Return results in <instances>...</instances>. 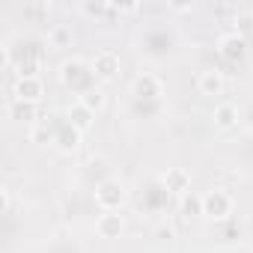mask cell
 I'll return each mask as SVG.
<instances>
[{
  "instance_id": "28",
  "label": "cell",
  "mask_w": 253,
  "mask_h": 253,
  "mask_svg": "<svg viewBox=\"0 0 253 253\" xmlns=\"http://www.w3.org/2000/svg\"><path fill=\"white\" fill-rule=\"evenodd\" d=\"M241 125H244V131L253 137V98L244 104V110H241Z\"/></svg>"
},
{
  "instance_id": "18",
  "label": "cell",
  "mask_w": 253,
  "mask_h": 253,
  "mask_svg": "<svg viewBox=\"0 0 253 253\" xmlns=\"http://www.w3.org/2000/svg\"><path fill=\"white\" fill-rule=\"evenodd\" d=\"M113 173H110V164L104 161V158H98V155H92L86 164H84V170H81V182L89 188V191H95L101 182H107Z\"/></svg>"
},
{
  "instance_id": "21",
  "label": "cell",
  "mask_w": 253,
  "mask_h": 253,
  "mask_svg": "<svg viewBox=\"0 0 253 253\" xmlns=\"http://www.w3.org/2000/svg\"><path fill=\"white\" fill-rule=\"evenodd\" d=\"M78 12L86 15L89 21H107V18L122 15V6L119 3H78Z\"/></svg>"
},
{
  "instance_id": "22",
  "label": "cell",
  "mask_w": 253,
  "mask_h": 253,
  "mask_svg": "<svg viewBox=\"0 0 253 253\" xmlns=\"http://www.w3.org/2000/svg\"><path fill=\"white\" fill-rule=\"evenodd\" d=\"M66 122H72L78 131H89L92 125H95V113H92V110H86V107L75 98V101L69 104V110H66Z\"/></svg>"
},
{
  "instance_id": "24",
  "label": "cell",
  "mask_w": 253,
  "mask_h": 253,
  "mask_svg": "<svg viewBox=\"0 0 253 253\" xmlns=\"http://www.w3.org/2000/svg\"><path fill=\"white\" fill-rule=\"evenodd\" d=\"M232 30L241 33L244 39L253 36V9H250V6H238V9H235V15H232Z\"/></svg>"
},
{
  "instance_id": "29",
  "label": "cell",
  "mask_w": 253,
  "mask_h": 253,
  "mask_svg": "<svg viewBox=\"0 0 253 253\" xmlns=\"http://www.w3.org/2000/svg\"><path fill=\"white\" fill-rule=\"evenodd\" d=\"M173 235H176L173 223H167V220H158V226H155V238H161V241H170Z\"/></svg>"
},
{
  "instance_id": "6",
  "label": "cell",
  "mask_w": 253,
  "mask_h": 253,
  "mask_svg": "<svg viewBox=\"0 0 253 253\" xmlns=\"http://www.w3.org/2000/svg\"><path fill=\"white\" fill-rule=\"evenodd\" d=\"M60 206H63V214L69 220H81L86 217L89 211H95V200H92V191L84 185V182H72L63 188L60 194Z\"/></svg>"
},
{
  "instance_id": "30",
  "label": "cell",
  "mask_w": 253,
  "mask_h": 253,
  "mask_svg": "<svg viewBox=\"0 0 253 253\" xmlns=\"http://www.w3.org/2000/svg\"><path fill=\"white\" fill-rule=\"evenodd\" d=\"M241 161H244L247 167H253V137L244 140V146H241Z\"/></svg>"
},
{
  "instance_id": "2",
  "label": "cell",
  "mask_w": 253,
  "mask_h": 253,
  "mask_svg": "<svg viewBox=\"0 0 253 253\" xmlns=\"http://www.w3.org/2000/svg\"><path fill=\"white\" fill-rule=\"evenodd\" d=\"M134 51L140 60L152 63V66H161V63H170L179 57L182 51V36L173 24H164V21H149V24H140L137 33H134Z\"/></svg>"
},
{
  "instance_id": "13",
  "label": "cell",
  "mask_w": 253,
  "mask_h": 253,
  "mask_svg": "<svg viewBox=\"0 0 253 253\" xmlns=\"http://www.w3.org/2000/svg\"><path fill=\"white\" fill-rule=\"evenodd\" d=\"M12 98H18V101H30V104H39V101L45 98V81H42V75L15 78V84H12Z\"/></svg>"
},
{
  "instance_id": "4",
  "label": "cell",
  "mask_w": 253,
  "mask_h": 253,
  "mask_svg": "<svg viewBox=\"0 0 253 253\" xmlns=\"http://www.w3.org/2000/svg\"><path fill=\"white\" fill-rule=\"evenodd\" d=\"M57 78H60V84H63V89H69L75 98H81V95H86V92H92L98 84V78H95V72H92V63L89 60H84V57H66L60 66H57Z\"/></svg>"
},
{
  "instance_id": "7",
  "label": "cell",
  "mask_w": 253,
  "mask_h": 253,
  "mask_svg": "<svg viewBox=\"0 0 253 253\" xmlns=\"http://www.w3.org/2000/svg\"><path fill=\"white\" fill-rule=\"evenodd\" d=\"M128 197H131V191L125 188V182L116 179V176H110L107 182H101L92 191V200H95V209L98 211H119L125 203H128Z\"/></svg>"
},
{
  "instance_id": "3",
  "label": "cell",
  "mask_w": 253,
  "mask_h": 253,
  "mask_svg": "<svg viewBox=\"0 0 253 253\" xmlns=\"http://www.w3.org/2000/svg\"><path fill=\"white\" fill-rule=\"evenodd\" d=\"M131 203H134L137 214H143V217H164L173 206V194L167 191L161 176L140 173L134 188H131Z\"/></svg>"
},
{
  "instance_id": "12",
  "label": "cell",
  "mask_w": 253,
  "mask_h": 253,
  "mask_svg": "<svg viewBox=\"0 0 253 253\" xmlns=\"http://www.w3.org/2000/svg\"><path fill=\"white\" fill-rule=\"evenodd\" d=\"M84 143V131H78L72 122H57V131H54V149L60 155H75Z\"/></svg>"
},
{
  "instance_id": "19",
  "label": "cell",
  "mask_w": 253,
  "mask_h": 253,
  "mask_svg": "<svg viewBox=\"0 0 253 253\" xmlns=\"http://www.w3.org/2000/svg\"><path fill=\"white\" fill-rule=\"evenodd\" d=\"M161 182L167 185V191H170L173 197L191 194V173H188L185 167H167V170L161 173Z\"/></svg>"
},
{
  "instance_id": "20",
  "label": "cell",
  "mask_w": 253,
  "mask_h": 253,
  "mask_svg": "<svg viewBox=\"0 0 253 253\" xmlns=\"http://www.w3.org/2000/svg\"><path fill=\"white\" fill-rule=\"evenodd\" d=\"M6 113H9V119L24 122V125H30V128L39 122V104H30V101H18V98H12L9 107H6Z\"/></svg>"
},
{
  "instance_id": "8",
  "label": "cell",
  "mask_w": 253,
  "mask_h": 253,
  "mask_svg": "<svg viewBox=\"0 0 253 253\" xmlns=\"http://www.w3.org/2000/svg\"><path fill=\"white\" fill-rule=\"evenodd\" d=\"M164 78L152 69L146 72H137L134 81H131V89H128V98H164Z\"/></svg>"
},
{
  "instance_id": "17",
  "label": "cell",
  "mask_w": 253,
  "mask_h": 253,
  "mask_svg": "<svg viewBox=\"0 0 253 253\" xmlns=\"http://www.w3.org/2000/svg\"><path fill=\"white\" fill-rule=\"evenodd\" d=\"M197 92H200V95H209V98L223 95V92H226V78H223V72H220V69H203V72H197Z\"/></svg>"
},
{
  "instance_id": "15",
  "label": "cell",
  "mask_w": 253,
  "mask_h": 253,
  "mask_svg": "<svg viewBox=\"0 0 253 253\" xmlns=\"http://www.w3.org/2000/svg\"><path fill=\"white\" fill-rule=\"evenodd\" d=\"M92 226H95V235L98 238H119L125 232V217L119 211H98L92 217Z\"/></svg>"
},
{
  "instance_id": "27",
  "label": "cell",
  "mask_w": 253,
  "mask_h": 253,
  "mask_svg": "<svg viewBox=\"0 0 253 253\" xmlns=\"http://www.w3.org/2000/svg\"><path fill=\"white\" fill-rule=\"evenodd\" d=\"M0 200H3V217H15V191L9 185L0 188Z\"/></svg>"
},
{
  "instance_id": "26",
  "label": "cell",
  "mask_w": 253,
  "mask_h": 253,
  "mask_svg": "<svg viewBox=\"0 0 253 253\" xmlns=\"http://www.w3.org/2000/svg\"><path fill=\"white\" fill-rule=\"evenodd\" d=\"M78 101H81V104H84L86 110H92V113H101V110H104V104H107V92H104L101 86H95L92 92H86V95H81Z\"/></svg>"
},
{
  "instance_id": "11",
  "label": "cell",
  "mask_w": 253,
  "mask_h": 253,
  "mask_svg": "<svg viewBox=\"0 0 253 253\" xmlns=\"http://www.w3.org/2000/svg\"><path fill=\"white\" fill-rule=\"evenodd\" d=\"M89 63H92L95 78H98V81H104V84L116 81V78H119V72H122V60H119V54H116L113 48H101V51H95Z\"/></svg>"
},
{
  "instance_id": "10",
  "label": "cell",
  "mask_w": 253,
  "mask_h": 253,
  "mask_svg": "<svg viewBox=\"0 0 253 253\" xmlns=\"http://www.w3.org/2000/svg\"><path fill=\"white\" fill-rule=\"evenodd\" d=\"M217 57L223 60V63H241L244 57H247V39L241 36V33H235V30H226V33H220L217 36Z\"/></svg>"
},
{
  "instance_id": "23",
  "label": "cell",
  "mask_w": 253,
  "mask_h": 253,
  "mask_svg": "<svg viewBox=\"0 0 253 253\" xmlns=\"http://www.w3.org/2000/svg\"><path fill=\"white\" fill-rule=\"evenodd\" d=\"M48 45H51L54 51H66V48H72V45H75V33H72V27H69V24H51V27H48Z\"/></svg>"
},
{
  "instance_id": "14",
  "label": "cell",
  "mask_w": 253,
  "mask_h": 253,
  "mask_svg": "<svg viewBox=\"0 0 253 253\" xmlns=\"http://www.w3.org/2000/svg\"><path fill=\"white\" fill-rule=\"evenodd\" d=\"M211 119H214V128L232 131V128H238V125H241V110H238L235 101L220 98V101L214 104V110H211Z\"/></svg>"
},
{
  "instance_id": "31",
  "label": "cell",
  "mask_w": 253,
  "mask_h": 253,
  "mask_svg": "<svg viewBox=\"0 0 253 253\" xmlns=\"http://www.w3.org/2000/svg\"><path fill=\"white\" fill-rule=\"evenodd\" d=\"M167 9H170V12H191L194 6H191V3H167Z\"/></svg>"
},
{
  "instance_id": "16",
  "label": "cell",
  "mask_w": 253,
  "mask_h": 253,
  "mask_svg": "<svg viewBox=\"0 0 253 253\" xmlns=\"http://www.w3.org/2000/svg\"><path fill=\"white\" fill-rule=\"evenodd\" d=\"M42 253H89V247L75 235V232H54Z\"/></svg>"
},
{
  "instance_id": "25",
  "label": "cell",
  "mask_w": 253,
  "mask_h": 253,
  "mask_svg": "<svg viewBox=\"0 0 253 253\" xmlns=\"http://www.w3.org/2000/svg\"><path fill=\"white\" fill-rule=\"evenodd\" d=\"M182 203H179V209H182V214L191 220V217H203V194H185V197H179Z\"/></svg>"
},
{
  "instance_id": "9",
  "label": "cell",
  "mask_w": 253,
  "mask_h": 253,
  "mask_svg": "<svg viewBox=\"0 0 253 253\" xmlns=\"http://www.w3.org/2000/svg\"><path fill=\"white\" fill-rule=\"evenodd\" d=\"M125 113L137 122H155L167 113V98H128Z\"/></svg>"
},
{
  "instance_id": "5",
  "label": "cell",
  "mask_w": 253,
  "mask_h": 253,
  "mask_svg": "<svg viewBox=\"0 0 253 253\" xmlns=\"http://www.w3.org/2000/svg\"><path fill=\"white\" fill-rule=\"evenodd\" d=\"M235 194L229 188H209L203 194V217L211 223H229L235 214Z\"/></svg>"
},
{
  "instance_id": "1",
  "label": "cell",
  "mask_w": 253,
  "mask_h": 253,
  "mask_svg": "<svg viewBox=\"0 0 253 253\" xmlns=\"http://www.w3.org/2000/svg\"><path fill=\"white\" fill-rule=\"evenodd\" d=\"M48 39L36 36V33H24L15 30L3 39V63L9 72H15V78H27V75H39L48 57Z\"/></svg>"
}]
</instances>
